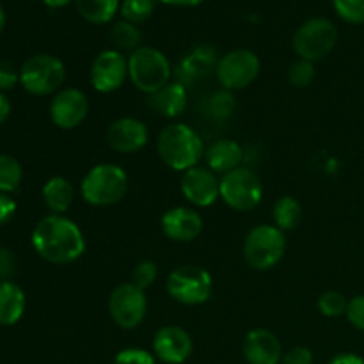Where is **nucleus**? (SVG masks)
Here are the masks:
<instances>
[{"instance_id": "30", "label": "nucleus", "mask_w": 364, "mask_h": 364, "mask_svg": "<svg viewBox=\"0 0 364 364\" xmlns=\"http://www.w3.org/2000/svg\"><path fill=\"white\" fill-rule=\"evenodd\" d=\"M316 306H318V311L322 313L323 316H327V318H338V316L347 313L348 301L345 299L343 294H340V291L329 290L323 291V294L320 295Z\"/></svg>"}, {"instance_id": "29", "label": "nucleus", "mask_w": 364, "mask_h": 364, "mask_svg": "<svg viewBox=\"0 0 364 364\" xmlns=\"http://www.w3.org/2000/svg\"><path fill=\"white\" fill-rule=\"evenodd\" d=\"M156 0H123L119 6L123 20L139 25L144 23L153 13H155Z\"/></svg>"}, {"instance_id": "27", "label": "nucleus", "mask_w": 364, "mask_h": 364, "mask_svg": "<svg viewBox=\"0 0 364 364\" xmlns=\"http://www.w3.org/2000/svg\"><path fill=\"white\" fill-rule=\"evenodd\" d=\"M235 109H237V98L228 89H219V91L212 92L203 102V110L206 112V116L215 121L228 119L235 112Z\"/></svg>"}, {"instance_id": "33", "label": "nucleus", "mask_w": 364, "mask_h": 364, "mask_svg": "<svg viewBox=\"0 0 364 364\" xmlns=\"http://www.w3.org/2000/svg\"><path fill=\"white\" fill-rule=\"evenodd\" d=\"M156 276H159V267H156V263L151 262V259H144V262L135 265L134 272H132V283L146 291L155 283Z\"/></svg>"}, {"instance_id": "31", "label": "nucleus", "mask_w": 364, "mask_h": 364, "mask_svg": "<svg viewBox=\"0 0 364 364\" xmlns=\"http://www.w3.org/2000/svg\"><path fill=\"white\" fill-rule=\"evenodd\" d=\"M288 80L294 87H309L315 80V63L297 59L288 70Z\"/></svg>"}, {"instance_id": "8", "label": "nucleus", "mask_w": 364, "mask_h": 364, "mask_svg": "<svg viewBox=\"0 0 364 364\" xmlns=\"http://www.w3.org/2000/svg\"><path fill=\"white\" fill-rule=\"evenodd\" d=\"M338 43V31L333 21L326 18H311L304 21L294 34L295 53L299 59L316 63L329 55Z\"/></svg>"}, {"instance_id": "39", "label": "nucleus", "mask_w": 364, "mask_h": 364, "mask_svg": "<svg viewBox=\"0 0 364 364\" xmlns=\"http://www.w3.org/2000/svg\"><path fill=\"white\" fill-rule=\"evenodd\" d=\"M14 270V256L7 249L0 247V281H7V277Z\"/></svg>"}, {"instance_id": "11", "label": "nucleus", "mask_w": 364, "mask_h": 364, "mask_svg": "<svg viewBox=\"0 0 364 364\" xmlns=\"http://www.w3.org/2000/svg\"><path fill=\"white\" fill-rule=\"evenodd\" d=\"M109 313L121 329H137L148 315L146 291L134 283L117 284L109 297Z\"/></svg>"}, {"instance_id": "9", "label": "nucleus", "mask_w": 364, "mask_h": 364, "mask_svg": "<svg viewBox=\"0 0 364 364\" xmlns=\"http://www.w3.org/2000/svg\"><path fill=\"white\" fill-rule=\"evenodd\" d=\"M220 199L237 212H251L262 203L263 183L255 171L238 167L220 176Z\"/></svg>"}, {"instance_id": "2", "label": "nucleus", "mask_w": 364, "mask_h": 364, "mask_svg": "<svg viewBox=\"0 0 364 364\" xmlns=\"http://www.w3.org/2000/svg\"><path fill=\"white\" fill-rule=\"evenodd\" d=\"M205 144L192 127L185 123H173L162 128L156 139V153L169 169L185 173L199 166L205 159Z\"/></svg>"}, {"instance_id": "3", "label": "nucleus", "mask_w": 364, "mask_h": 364, "mask_svg": "<svg viewBox=\"0 0 364 364\" xmlns=\"http://www.w3.org/2000/svg\"><path fill=\"white\" fill-rule=\"evenodd\" d=\"M128 191V174L117 164L103 162L91 167L82 178L80 194L91 206H112Z\"/></svg>"}, {"instance_id": "40", "label": "nucleus", "mask_w": 364, "mask_h": 364, "mask_svg": "<svg viewBox=\"0 0 364 364\" xmlns=\"http://www.w3.org/2000/svg\"><path fill=\"white\" fill-rule=\"evenodd\" d=\"M329 364H364V359L358 354H340L331 359Z\"/></svg>"}, {"instance_id": "26", "label": "nucleus", "mask_w": 364, "mask_h": 364, "mask_svg": "<svg viewBox=\"0 0 364 364\" xmlns=\"http://www.w3.org/2000/svg\"><path fill=\"white\" fill-rule=\"evenodd\" d=\"M110 41H112V45L119 52L132 53L137 48H141L142 32L139 31L137 25L130 23L127 20H119L110 28Z\"/></svg>"}, {"instance_id": "25", "label": "nucleus", "mask_w": 364, "mask_h": 364, "mask_svg": "<svg viewBox=\"0 0 364 364\" xmlns=\"http://www.w3.org/2000/svg\"><path fill=\"white\" fill-rule=\"evenodd\" d=\"M302 217V206L291 196H283L274 203L272 208V219L274 226L279 228L281 231H290L301 223Z\"/></svg>"}, {"instance_id": "18", "label": "nucleus", "mask_w": 364, "mask_h": 364, "mask_svg": "<svg viewBox=\"0 0 364 364\" xmlns=\"http://www.w3.org/2000/svg\"><path fill=\"white\" fill-rule=\"evenodd\" d=\"M162 233L178 244H188L196 240L203 231V217L188 206H174L167 210L160 219Z\"/></svg>"}, {"instance_id": "36", "label": "nucleus", "mask_w": 364, "mask_h": 364, "mask_svg": "<svg viewBox=\"0 0 364 364\" xmlns=\"http://www.w3.org/2000/svg\"><path fill=\"white\" fill-rule=\"evenodd\" d=\"M18 82H20V73L13 66V63L0 59V92L9 91Z\"/></svg>"}, {"instance_id": "15", "label": "nucleus", "mask_w": 364, "mask_h": 364, "mask_svg": "<svg viewBox=\"0 0 364 364\" xmlns=\"http://www.w3.org/2000/svg\"><path fill=\"white\" fill-rule=\"evenodd\" d=\"M194 350L192 338L183 327L166 326L153 338V354L166 364H183Z\"/></svg>"}, {"instance_id": "41", "label": "nucleus", "mask_w": 364, "mask_h": 364, "mask_svg": "<svg viewBox=\"0 0 364 364\" xmlns=\"http://www.w3.org/2000/svg\"><path fill=\"white\" fill-rule=\"evenodd\" d=\"M11 114V102L4 92H0V127L6 123V119Z\"/></svg>"}, {"instance_id": "16", "label": "nucleus", "mask_w": 364, "mask_h": 364, "mask_svg": "<svg viewBox=\"0 0 364 364\" xmlns=\"http://www.w3.org/2000/svg\"><path fill=\"white\" fill-rule=\"evenodd\" d=\"M105 139L114 151L132 155L146 148L149 142V130L137 117H121L107 128Z\"/></svg>"}, {"instance_id": "32", "label": "nucleus", "mask_w": 364, "mask_h": 364, "mask_svg": "<svg viewBox=\"0 0 364 364\" xmlns=\"http://www.w3.org/2000/svg\"><path fill=\"white\" fill-rule=\"evenodd\" d=\"M334 11L347 23H364V0H333Z\"/></svg>"}, {"instance_id": "24", "label": "nucleus", "mask_w": 364, "mask_h": 364, "mask_svg": "<svg viewBox=\"0 0 364 364\" xmlns=\"http://www.w3.org/2000/svg\"><path fill=\"white\" fill-rule=\"evenodd\" d=\"M78 14L85 21L95 25H105L112 21L119 9V0H75Z\"/></svg>"}, {"instance_id": "34", "label": "nucleus", "mask_w": 364, "mask_h": 364, "mask_svg": "<svg viewBox=\"0 0 364 364\" xmlns=\"http://www.w3.org/2000/svg\"><path fill=\"white\" fill-rule=\"evenodd\" d=\"M114 364H156L155 355L144 348H123L114 358Z\"/></svg>"}, {"instance_id": "7", "label": "nucleus", "mask_w": 364, "mask_h": 364, "mask_svg": "<svg viewBox=\"0 0 364 364\" xmlns=\"http://www.w3.org/2000/svg\"><path fill=\"white\" fill-rule=\"evenodd\" d=\"M167 294L183 306L205 304L213 291L212 274L199 265H180L167 276Z\"/></svg>"}, {"instance_id": "42", "label": "nucleus", "mask_w": 364, "mask_h": 364, "mask_svg": "<svg viewBox=\"0 0 364 364\" xmlns=\"http://www.w3.org/2000/svg\"><path fill=\"white\" fill-rule=\"evenodd\" d=\"M162 4H167V6H176V7H194L199 6L203 0H160Z\"/></svg>"}, {"instance_id": "10", "label": "nucleus", "mask_w": 364, "mask_h": 364, "mask_svg": "<svg viewBox=\"0 0 364 364\" xmlns=\"http://www.w3.org/2000/svg\"><path fill=\"white\" fill-rule=\"evenodd\" d=\"M259 70H262V63L255 52L237 48L228 52L226 55L219 57L215 77L220 87L235 92L249 87L258 78Z\"/></svg>"}, {"instance_id": "23", "label": "nucleus", "mask_w": 364, "mask_h": 364, "mask_svg": "<svg viewBox=\"0 0 364 364\" xmlns=\"http://www.w3.org/2000/svg\"><path fill=\"white\" fill-rule=\"evenodd\" d=\"M25 313V294L13 281H0V326H14Z\"/></svg>"}, {"instance_id": "38", "label": "nucleus", "mask_w": 364, "mask_h": 364, "mask_svg": "<svg viewBox=\"0 0 364 364\" xmlns=\"http://www.w3.org/2000/svg\"><path fill=\"white\" fill-rule=\"evenodd\" d=\"M16 213V203L7 194H0V226L9 223Z\"/></svg>"}, {"instance_id": "19", "label": "nucleus", "mask_w": 364, "mask_h": 364, "mask_svg": "<svg viewBox=\"0 0 364 364\" xmlns=\"http://www.w3.org/2000/svg\"><path fill=\"white\" fill-rule=\"evenodd\" d=\"M242 352L249 364H279L283 361V345L269 329H252L247 333Z\"/></svg>"}, {"instance_id": "6", "label": "nucleus", "mask_w": 364, "mask_h": 364, "mask_svg": "<svg viewBox=\"0 0 364 364\" xmlns=\"http://www.w3.org/2000/svg\"><path fill=\"white\" fill-rule=\"evenodd\" d=\"M66 82V66L50 53H38L23 63L20 70V84L34 96H48L60 91Z\"/></svg>"}, {"instance_id": "5", "label": "nucleus", "mask_w": 364, "mask_h": 364, "mask_svg": "<svg viewBox=\"0 0 364 364\" xmlns=\"http://www.w3.org/2000/svg\"><path fill=\"white\" fill-rule=\"evenodd\" d=\"M287 252L284 231L274 224H259L252 228L244 240V258L251 269L265 272L274 269Z\"/></svg>"}, {"instance_id": "14", "label": "nucleus", "mask_w": 364, "mask_h": 364, "mask_svg": "<svg viewBox=\"0 0 364 364\" xmlns=\"http://www.w3.org/2000/svg\"><path fill=\"white\" fill-rule=\"evenodd\" d=\"M180 188L183 198L198 208H208L220 199V178L208 167L196 166L185 171Z\"/></svg>"}, {"instance_id": "21", "label": "nucleus", "mask_w": 364, "mask_h": 364, "mask_svg": "<svg viewBox=\"0 0 364 364\" xmlns=\"http://www.w3.org/2000/svg\"><path fill=\"white\" fill-rule=\"evenodd\" d=\"M206 167L215 174H226L238 169L244 160V148L233 139H219L205 149Z\"/></svg>"}, {"instance_id": "37", "label": "nucleus", "mask_w": 364, "mask_h": 364, "mask_svg": "<svg viewBox=\"0 0 364 364\" xmlns=\"http://www.w3.org/2000/svg\"><path fill=\"white\" fill-rule=\"evenodd\" d=\"M283 364H313V352L306 347H294L283 355Z\"/></svg>"}, {"instance_id": "22", "label": "nucleus", "mask_w": 364, "mask_h": 364, "mask_svg": "<svg viewBox=\"0 0 364 364\" xmlns=\"http://www.w3.org/2000/svg\"><path fill=\"white\" fill-rule=\"evenodd\" d=\"M43 201L53 215H64L75 199V188L64 176H52L43 185Z\"/></svg>"}, {"instance_id": "43", "label": "nucleus", "mask_w": 364, "mask_h": 364, "mask_svg": "<svg viewBox=\"0 0 364 364\" xmlns=\"http://www.w3.org/2000/svg\"><path fill=\"white\" fill-rule=\"evenodd\" d=\"M43 2H45L48 7H53V9H59V7L68 6V4H70L71 0H43Z\"/></svg>"}, {"instance_id": "35", "label": "nucleus", "mask_w": 364, "mask_h": 364, "mask_svg": "<svg viewBox=\"0 0 364 364\" xmlns=\"http://www.w3.org/2000/svg\"><path fill=\"white\" fill-rule=\"evenodd\" d=\"M345 316L355 329L364 331V295H355L354 299L348 301Z\"/></svg>"}, {"instance_id": "4", "label": "nucleus", "mask_w": 364, "mask_h": 364, "mask_svg": "<svg viewBox=\"0 0 364 364\" xmlns=\"http://www.w3.org/2000/svg\"><path fill=\"white\" fill-rule=\"evenodd\" d=\"M173 68L169 59L153 46H141L128 55V78L144 95H153L169 84Z\"/></svg>"}, {"instance_id": "12", "label": "nucleus", "mask_w": 364, "mask_h": 364, "mask_svg": "<svg viewBox=\"0 0 364 364\" xmlns=\"http://www.w3.org/2000/svg\"><path fill=\"white\" fill-rule=\"evenodd\" d=\"M89 78L96 92L110 95L117 91L128 78V57L116 48L103 50L92 60Z\"/></svg>"}, {"instance_id": "20", "label": "nucleus", "mask_w": 364, "mask_h": 364, "mask_svg": "<svg viewBox=\"0 0 364 364\" xmlns=\"http://www.w3.org/2000/svg\"><path fill=\"white\" fill-rule=\"evenodd\" d=\"M149 107L166 119H176L188 105V89L181 82L171 80L156 92L149 95Z\"/></svg>"}, {"instance_id": "17", "label": "nucleus", "mask_w": 364, "mask_h": 364, "mask_svg": "<svg viewBox=\"0 0 364 364\" xmlns=\"http://www.w3.org/2000/svg\"><path fill=\"white\" fill-rule=\"evenodd\" d=\"M217 63H219V57L212 45L194 46L178 64L176 80L181 82L187 89L201 84L210 75L215 73Z\"/></svg>"}, {"instance_id": "44", "label": "nucleus", "mask_w": 364, "mask_h": 364, "mask_svg": "<svg viewBox=\"0 0 364 364\" xmlns=\"http://www.w3.org/2000/svg\"><path fill=\"white\" fill-rule=\"evenodd\" d=\"M4 27H6V13H4L2 6H0V32L4 31Z\"/></svg>"}, {"instance_id": "28", "label": "nucleus", "mask_w": 364, "mask_h": 364, "mask_svg": "<svg viewBox=\"0 0 364 364\" xmlns=\"http://www.w3.org/2000/svg\"><path fill=\"white\" fill-rule=\"evenodd\" d=\"M23 169L14 156L0 153V194L14 192L21 183Z\"/></svg>"}, {"instance_id": "1", "label": "nucleus", "mask_w": 364, "mask_h": 364, "mask_svg": "<svg viewBox=\"0 0 364 364\" xmlns=\"http://www.w3.org/2000/svg\"><path fill=\"white\" fill-rule=\"evenodd\" d=\"M32 247L45 262L68 265L85 252V238L77 223L64 215H46L32 231Z\"/></svg>"}, {"instance_id": "13", "label": "nucleus", "mask_w": 364, "mask_h": 364, "mask_svg": "<svg viewBox=\"0 0 364 364\" xmlns=\"http://www.w3.org/2000/svg\"><path fill=\"white\" fill-rule=\"evenodd\" d=\"M87 96L77 87L60 89L50 102V119L60 130H73L80 127L87 117Z\"/></svg>"}]
</instances>
